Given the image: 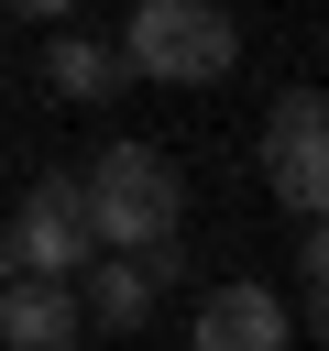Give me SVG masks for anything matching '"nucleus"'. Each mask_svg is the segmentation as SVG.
Listing matches in <instances>:
<instances>
[{"label": "nucleus", "instance_id": "nucleus-1", "mask_svg": "<svg viewBox=\"0 0 329 351\" xmlns=\"http://www.w3.org/2000/svg\"><path fill=\"white\" fill-rule=\"evenodd\" d=\"M77 197H88V241H121V252H164L175 219H186V176L154 143H110L77 176Z\"/></svg>", "mask_w": 329, "mask_h": 351}, {"label": "nucleus", "instance_id": "nucleus-2", "mask_svg": "<svg viewBox=\"0 0 329 351\" xmlns=\"http://www.w3.org/2000/svg\"><path fill=\"white\" fill-rule=\"evenodd\" d=\"M121 66L154 77V88H219V77L241 66V22H230L219 0H132Z\"/></svg>", "mask_w": 329, "mask_h": 351}, {"label": "nucleus", "instance_id": "nucleus-3", "mask_svg": "<svg viewBox=\"0 0 329 351\" xmlns=\"http://www.w3.org/2000/svg\"><path fill=\"white\" fill-rule=\"evenodd\" d=\"M0 230H11V263L22 274H44V285L88 274V197H77V176H33Z\"/></svg>", "mask_w": 329, "mask_h": 351}, {"label": "nucleus", "instance_id": "nucleus-4", "mask_svg": "<svg viewBox=\"0 0 329 351\" xmlns=\"http://www.w3.org/2000/svg\"><path fill=\"white\" fill-rule=\"evenodd\" d=\"M263 176H274V197H285L296 219H318V197H329V110H318V88H285V99H274V121H263Z\"/></svg>", "mask_w": 329, "mask_h": 351}, {"label": "nucleus", "instance_id": "nucleus-5", "mask_svg": "<svg viewBox=\"0 0 329 351\" xmlns=\"http://www.w3.org/2000/svg\"><path fill=\"white\" fill-rule=\"evenodd\" d=\"M285 340H296V318H285V296H274V285L230 274V285H208V296H197V351H285Z\"/></svg>", "mask_w": 329, "mask_h": 351}, {"label": "nucleus", "instance_id": "nucleus-6", "mask_svg": "<svg viewBox=\"0 0 329 351\" xmlns=\"http://www.w3.org/2000/svg\"><path fill=\"white\" fill-rule=\"evenodd\" d=\"M77 285H44V274H11L0 285V340L11 351H77Z\"/></svg>", "mask_w": 329, "mask_h": 351}, {"label": "nucleus", "instance_id": "nucleus-7", "mask_svg": "<svg viewBox=\"0 0 329 351\" xmlns=\"http://www.w3.org/2000/svg\"><path fill=\"white\" fill-rule=\"evenodd\" d=\"M164 274H175L164 252H132V263H88V307H77V318H99V329H143Z\"/></svg>", "mask_w": 329, "mask_h": 351}, {"label": "nucleus", "instance_id": "nucleus-8", "mask_svg": "<svg viewBox=\"0 0 329 351\" xmlns=\"http://www.w3.org/2000/svg\"><path fill=\"white\" fill-rule=\"evenodd\" d=\"M44 77H55L66 99H110V88H121V55H110L99 33H55V55H44Z\"/></svg>", "mask_w": 329, "mask_h": 351}, {"label": "nucleus", "instance_id": "nucleus-9", "mask_svg": "<svg viewBox=\"0 0 329 351\" xmlns=\"http://www.w3.org/2000/svg\"><path fill=\"white\" fill-rule=\"evenodd\" d=\"M0 11H22V22H66L77 0H0Z\"/></svg>", "mask_w": 329, "mask_h": 351}, {"label": "nucleus", "instance_id": "nucleus-10", "mask_svg": "<svg viewBox=\"0 0 329 351\" xmlns=\"http://www.w3.org/2000/svg\"><path fill=\"white\" fill-rule=\"evenodd\" d=\"M11 274H22V263H11V230H0V285H11Z\"/></svg>", "mask_w": 329, "mask_h": 351}]
</instances>
